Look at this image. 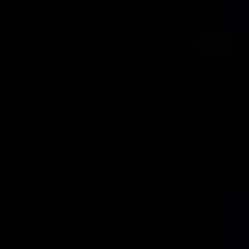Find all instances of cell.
I'll list each match as a JSON object with an SVG mask.
<instances>
[]
</instances>
